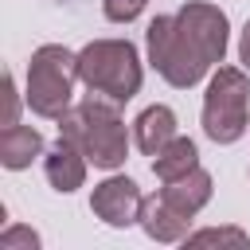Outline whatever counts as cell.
<instances>
[{
    "instance_id": "6da1fadb",
    "label": "cell",
    "mask_w": 250,
    "mask_h": 250,
    "mask_svg": "<svg viewBox=\"0 0 250 250\" xmlns=\"http://www.w3.org/2000/svg\"><path fill=\"white\" fill-rule=\"evenodd\" d=\"M59 137L74 141L86 160L102 172H113L125 164L129 156V129L117 113V102L109 98H86L78 105H70L62 117H59Z\"/></svg>"
},
{
    "instance_id": "7a4b0ae2",
    "label": "cell",
    "mask_w": 250,
    "mask_h": 250,
    "mask_svg": "<svg viewBox=\"0 0 250 250\" xmlns=\"http://www.w3.org/2000/svg\"><path fill=\"white\" fill-rule=\"evenodd\" d=\"M78 82L90 94L125 105L129 98L141 94V82H145L141 51L129 39H90L78 51Z\"/></svg>"
},
{
    "instance_id": "3957f363",
    "label": "cell",
    "mask_w": 250,
    "mask_h": 250,
    "mask_svg": "<svg viewBox=\"0 0 250 250\" xmlns=\"http://www.w3.org/2000/svg\"><path fill=\"white\" fill-rule=\"evenodd\" d=\"M74 82H78V51H70L62 43H43V47L31 51L27 82H23V102L31 105L35 117L59 121L70 109Z\"/></svg>"
},
{
    "instance_id": "277c9868",
    "label": "cell",
    "mask_w": 250,
    "mask_h": 250,
    "mask_svg": "<svg viewBox=\"0 0 250 250\" xmlns=\"http://www.w3.org/2000/svg\"><path fill=\"white\" fill-rule=\"evenodd\" d=\"M250 78L242 66H219L207 82V94H203V113H199V125L207 133V141L215 145H234L246 137L250 129Z\"/></svg>"
},
{
    "instance_id": "5b68a950",
    "label": "cell",
    "mask_w": 250,
    "mask_h": 250,
    "mask_svg": "<svg viewBox=\"0 0 250 250\" xmlns=\"http://www.w3.org/2000/svg\"><path fill=\"white\" fill-rule=\"evenodd\" d=\"M145 47H148V66L176 90H191L211 74V62L180 31L176 16H156L145 31Z\"/></svg>"
},
{
    "instance_id": "8992f818",
    "label": "cell",
    "mask_w": 250,
    "mask_h": 250,
    "mask_svg": "<svg viewBox=\"0 0 250 250\" xmlns=\"http://www.w3.org/2000/svg\"><path fill=\"white\" fill-rule=\"evenodd\" d=\"M176 23H180V31L199 47V55H203L211 66L223 62V55H227V39H230V20H227V12H223L219 4L188 0V4H180Z\"/></svg>"
},
{
    "instance_id": "52a82bcc",
    "label": "cell",
    "mask_w": 250,
    "mask_h": 250,
    "mask_svg": "<svg viewBox=\"0 0 250 250\" xmlns=\"http://www.w3.org/2000/svg\"><path fill=\"white\" fill-rule=\"evenodd\" d=\"M141 203H145V195H141L137 180H129V176H105L90 191L94 219H102L113 230H125V227L141 223Z\"/></svg>"
},
{
    "instance_id": "ba28073f",
    "label": "cell",
    "mask_w": 250,
    "mask_h": 250,
    "mask_svg": "<svg viewBox=\"0 0 250 250\" xmlns=\"http://www.w3.org/2000/svg\"><path fill=\"white\" fill-rule=\"evenodd\" d=\"M86 152L74 145V141H66V137H59L47 152H43V172H47V184L55 188V191H62V195H70V191H78L82 184H86Z\"/></svg>"
},
{
    "instance_id": "9c48e42d",
    "label": "cell",
    "mask_w": 250,
    "mask_h": 250,
    "mask_svg": "<svg viewBox=\"0 0 250 250\" xmlns=\"http://www.w3.org/2000/svg\"><path fill=\"white\" fill-rule=\"evenodd\" d=\"M141 230L152 238V242H184L191 234V215L176 211L164 195H145L141 203Z\"/></svg>"
},
{
    "instance_id": "30bf717a",
    "label": "cell",
    "mask_w": 250,
    "mask_h": 250,
    "mask_svg": "<svg viewBox=\"0 0 250 250\" xmlns=\"http://www.w3.org/2000/svg\"><path fill=\"white\" fill-rule=\"evenodd\" d=\"M172 137H180V121H176L172 105H148V109L137 113V121H133V145L145 156H156Z\"/></svg>"
},
{
    "instance_id": "8fae6325",
    "label": "cell",
    "mask_w": 250,
    "mask_h": 250,
    "mask_svg": "<svg viewBox=\"0 0 250 250\" xmlns=\"http://www.w3.org/2000/svg\"><path fill=\"white\" fill-rule=\"evenodd\" d=\"M211 191H215V180H211L207 168H191L188 176L168 180V184L160 188V195H164L176 211H184V215H191V219L211 203Z\"/></svg>"
},
{
    "instance_id": "7c38bea8",
    "label": "cell",
    "mask_w": 250,
    "mask_h": 250,
    "mask_svg": "<svg viewBox=\"0 0 250 250\" xmlns=\"http://www.w3.org/2000/svg\"><path fill=\"white\" fill-rule=\"evenodd\" d=\"M43 156V133L35 125H4L0 133V164L8 172H23L31 168V160Z\"/></svg>"
},
{
    "instance_id": "4fadbf2b",
    "label": "cell",
    "mask_w": 250,
    "mask_h": 250,
    "mask_svg": "<svg viewBox=\"0 0 250 250\" xmlns=\"http://www.w3.org/2000/svg\"><path fill=\"white\" fill-rule=\"evenodd\" d=\"M191 168H199V148H195L191 137H172V141L152 156V172H156L160 184L180 180V176H188Z\"/></svg>"
},
{
    "instance_id": "5bb4252c",
    "label": "cell",
    "mask_w": 250,
    "mask_h": 250,
    "mask_svg": "<svg viewBox=\"0 0 250 250\" xmlns=\"http://www.w3.org/2000/svg\"><path fill=\"white\" fill-rule=\"evenodd\" d=\"M184 242H188V246H207V242H234V246H246L250 234L238 230V227H207V230H191Z\"/></svg>"
},
{
    "instance_id": "9a60e30c",
    "label": "cell",
    "mask_w": 250,
    "mask_h": 250,
    "mask_svg": "<svg viewBox=\"0 0 250 250\" xmlns=\"http://www.w3.org/2000/svg\"><path fill=\"white\" fill-rule=\"evenodd\" d=\"M145 8H148V0H102V16L109 23H133Z\"/></svg>"
},
{
    "instance_id": "2e32d148",
    "label": "cell",
    "mask_w": 250,
    "mask_h": 250,
    "mask_svg": "<svg viewBox=\"0 0 250 250\" xmlns=\"http://www.w3.org/2000/svg\"><path fill=\"white\" fill-rule=\"evenodd\" d=\"M0 246H4V250H16V246L35 250V246H39V234H35L31 227H8V230L0 234Z\"/></svg>"
},
{
    "instance_id": "e0dca14e",
    "label": "cell",
    "mask_w": 250,
    "mask_h": 250,
    "mask_svg": "<svg viewBox=\"0 0 250 250\" xmlns=\"http://www.w3.org/2000/svg\"><path fill=\"white\" fill-rule=\"evenodd\" d=\"M238 62H242V70L250 74V20H246V27H242V35H238Z\"/></svg>"
}]
</instances>
